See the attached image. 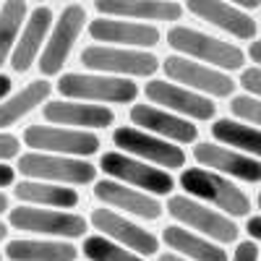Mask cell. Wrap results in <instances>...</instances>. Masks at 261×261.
<instances>
[{"label": "cell", "instance_id": "39", "mask_svg": "<svg viewBox=\"0 0 261 261\" xmlns=\"http://www.w3.org/2000/svg\"><path fill=\"white\" fill-rule=\"evenodd\" d=\"M6 209H8V196H6L3 191H0V214H3Z\"/></svg>", "mask_w": 261, "mask_h": 261}, {"label": "cell", "instance_id": "8", "mask_svg": "<svg viewBox=\"0 0 261 261\" xmlns=\"http://www.w3.org/2000/svg\"><path fill=\"white\" fill-rule=\"evenodd\" d=\"M84 24H86L84 6L73 3V6L63 8V13L55 21V27H53L45 47H42V53H39V60H37L39 71L45 76H55V73L63 71V65H65V60H68V55H71V50L76 45Z\"/></svg>", "mask_w": 261, "mask_h": 261}, {"label": "cell", "instance_id": "6", "mask_svg": "<svg viewBox=\"0 0 261 261\" xmlns=\"http://www.w3.org/2000/svg\"><path fill=\"white\" fill-rule=\"evenodd\" d=\"M24 144L39 154H58V157H92L99 151V139L92 130H73V128H55V125H29L24 130Z\"/></svg>", "mask_w": 261, "mask_h": 261}, {"label": "cell", "instance_id": "20", "mask_svg": "<svg viewBox=\"0 0 261 261\" xmlns=\"http://www.w3.org/2000/svg\"><path fill=\"white\" fill-rule=\"evenodd\" d=\"M45 120L58 125H73V130L86 128H107L113 125L115 113L105 105H86V102H47L45 105Z\"/></svg>", "mask_w": 261, "mask_h": 261}, {"label": "cell", "instance_id": "10", "mask_svg": "<svg viewBox=\"0 0 261 261\" xmlns=\"http://www.w3.org/2000/svg\"><path fill=\"white\" fill-rule=\"evenodd\" d=\"M8 222L16 230L53 235V238H84L86 220L73 212L39 209V206H16L8 212Z\"/></svg>", "mask_w": 261, "mask_h": 261}, {"label": "cell", "instance_id": "37", "mask_svg": "<svg viewBox=\"0 0 261 261\" xmlns=\"http://www.w3.org/2000/svg\"><path fill=\"white\" fill-rule=\"evenodd\" d=\"M248 55H251V60H253V63H258V60H261V45H258L256 39L251 42V50H248Z\"/></svg>", "mask_w": 261, "mask_h": 261}, {"label": "cell", "instance_id": "25", "mask_svg": "<svg viewBox=\"0 0 261 261\" xmlns=\"http://www.w3.org/2000/svg\"><path fill=\"white\" fill-rule=\"evenodd\" d=\"M16 199L27 206H55V209H73L79 204L76 188H63L55 183H39V180H21L16 188Z\"/></svg>", "mask_w": 261, "mask_h": 261}, {"label": "cell", "instance_id": "12", "mask_svg": "<svg viewBox=\"0 0 261 261\" xmlns=\"http://www.w3.org/2000/svg\"><path fill=\"white\" fill-rule=\"evenodd\" d=\"M162 68L167 73V79L172 81H178L186 84L183 89L193 92V94H212V97H230L232 89H235V84L227 73L222 71H214L209 68V65H201V63H193L188 58H180V55H170L165 63H162Z\"/></svg>", "mask_w": 261, "mask_h": 261}, {"label": "cell", "instance_id": "40", "mask_svg": "<svg viewBox=\"0 0 261 261\" xmlns=\"http://www.w3.org/2000/svg\"><path fill=\"white\" fill-rule=\"evenodd\" d=\"M6 235H8V227H6L3 222H0V241H3V238H6Z\"/></svg>", "mask_w": 261, "mask_h": 261}, {"label": "cell", "instance_id": "1", "mask_svg": "<svg viewBox=\"0 0 261 261\" xmlns=\"http://www.w3.org/2000/svg\"><path fill=\"white\" fill-rule=\"evenodd\" d=\"M180 186L186 188L188 196L204 199L209 204H214L220 209V214L225 217H246L251 212V199L238 188L235 183H230L227 178L217 175L212 170L204 167H188L180 172Z\"/></svg>", "mask_w": 261, "mask_h": 261}, {"label": "cell", "instance_id": "11", "mask_svg": "<svg viewBox=\"0 0 261 261\" xmlns=\"http://www.w3.org/2000/svg\"><path fill=\"white\" fill-rule=\"evenodd\" d=\"M167 212L175 217L178 222H183L191 230H199L206 238H214L220 243H232L238 238V227L230 217L220 214L217 209H209L206 204H199L188 199V196H170Z\"/></svg>", "mask_w": 261, "mask_h": 261}, {"label": "cell", "instance_id": "31", "mask_svg": "<svg viewBox=\"0 0 261 261\" xmlns=\"http://www.w3.org/2000/svg\"><path fill=\"white\" fill-rule=\"evenodd\" d=\"M241 86L248 92V97H256L258 99V92H261V71L258 65H251L241 73Z\"/></svg>", "mask_w": 261, "mask_h": 261}, {"label": "cell", "instance_id": "34", "mask_svg": "<svg viewBox=\"0 0 261 261\" xmlns=\"http://www.w3.org/2000/svg\"><path fill=\"white\" fill-rule=\"evenodd\" d=\"M246 230H248V235H251V243H256L258 238H261V217H258V214H253L251 220H248Z\"/></svg>", "mask_w": 261, "mask_h": 261}, {"label": "cell", "instance_id": "28", "mask_svg": "<svg viewBox=\"0 0 261 261\" xmlns=\"http://www.w3.org/2000/svg\"><path fill=\"white\" fill-rule=\"evenodd\" d=\"M27 16H29V6L24 0H8V3L0 6V65L11 58Z\"/></svg>", "mask_w": 261, "mask_h": 261}, {"label": "cell", "instance_id": "5", "mask_svg": "<svg viewBox=\"0 0 261 261\" xmlns=\"http://www.w3.org/2000/svg\"><path fill=\"white\" fill-rule=\"evenodd\" d=\"M21 175L39 183H55V186H84L97 178V167L86 160H73V157H58V154H39L29 151L21 154L18 165Z\"/></svg>", "mask_w": 261, "mask_h": 261}, {"label": "cell", "instance_id": "16", "mask_svg": "<svg viewBox=\"0 0 261 261\" xmlns=\"http://www.w3.org/2000/svg\"><path fill=\"white\" fill-rule=\"evenodd\" d=\"M89 34L97 42H110V47H125V50H144L160 45V29L151 24H139V21H123V18H97L89 24Z\"/></svg>", "mask_w": 261, "mask_h": 261}, {"label": "cell", "instance_id": "23", "mask_svg": "<svg viewBox=\"0 0 261 261\" xmlns=\"http://www.w3.org/2000/svg\"><path fill=\"white\" fill-rule=\"evenodd\" d=\"M162 238L172 251H178V256H183L188 261H227V253L220 246L209 243L206 238L196 235V232H191L180 225L165 227Z\"/></svg>", "mask_w": 261, "mask_h": 261}, {"label": "cell", "instance_id": "33", "mask_svg": "<svg viewBox=\"0 0 261 261\" xmlns=\"http://www.w3.org/2000/svg\"><path fill=\"white\" fill-rule=\"evenodd\" d=\"M232 261H258V246L251 243V241L238 243V248L232 253Z\"/></svg>", "mask_w": 261, "mask_h": 261}, {"label": "cell", "instance_id": "7", "mask_svg": "<svg viewBox=\"0 0 261 261\" xmlns=\"http://www.w3.org/2000/svg\"><path fill=\"white\" fill-rule=\"evenodd\" d=\"M99 167L105 170V175L115 178L118 183L123 186H134L136 191L144 188L146 196L154 193V196H167L172 191V178L167 170H160V167H151L141 160H134L128 154H120V151H105L102 160H99Z\"/></svg>", "mask_w": 261, "mask_h": 261}, {"label": "cell", "instance_id": "9", "mask_svg": "<svg viewBox=\"0 0 261 261\" xmlns=\"http://www.w3.org/2000/svg\"><path fill=\"white\" fill-rule=\"evenodd\" d=\"M113 141H115V146H120V154L141 160L146 165L154 162L160 170L162 167L175 170V167H183L186 165V151L180 146L170 144L165 139H157V136H151V134H144V130H139L134 125L115 128Z\"/></svg>", "mask_w": 261, "mask_h": 261}, {"label": "cell", "instance_id": "17", "mask_svg": "<svg viewBox=\"0 0 261 261\" xmlns=\"http://www.w3.org/2000/svg\"><path fill=\"white\" fill-rule=\"evenodd\" d=\"M193 157L204 170L209 167L217 175H232L238 180H246V183H258L261 180V165L256 157L241 154V151H232L225 146H217V144H196L193 146Z\"/></svg>", "mask_w": 261, "mask_h": 261}, {"label": "cell", "instance_id": "3", "mask_svg": "<svg viewBox=\"0 0 261 261\" xmlns=\"http://www.w3.org/2000/svg\"><path fill=\"white\" fill-rule=\"evenodd\" d=\"M58 92L68 99L125 105L136 99L139 86L130 79L99 76V73H63L58 81Z\"/></svg>", "mask_w": 261, "mask_h": 261}, {"label": "cell", "instance_id": "13", "mask_svg": "<svg viewBox=\"0 0 261 261\" xmlns=\"http://www.w3.org/2000/svg\"><path fill=\"white\" fill-rule=\"evenodd\" d=\"M144 94H146L149 102L162 105L160 110H165L170 115H178V118L186 115V120L188 118H193V120H209L217 113V107H214V102L209 97L193 94V92L183 89V86H178V84H167V81H160V79L149 81Z\"/></svg>", "mask_w": 261, "mask_h": 261}, {"label": "cell", "instance_id": "21", "mask_svg": "<svg viewBox=\"0 0 261 261\" xmlns=\"http://www.w3.org/2000/svg\"><path fill=\"white\" fill-rule=\"evenodd\" d=\"M186 8L193 13V16H199L201 21H209V24H214L217 29H222L238 39H251L256 37V21L243 13V11H238L227 3H214V0H188Z\"/></svg>", "mask_w": 261, "mask_h": 261}, {"label": "cell", "instance_id": "35", "mask_svg": "<svg viewBox=\"0 0 261 261\" xmlns=\"http://www.w3.org/2000/svg\"><path fill=\"white\" fill-rule=\"evenodd\" d=\"M16 180V170L13 167H8V165H3L0 162V188H6V186H11Z\"/></svg>", "mask_w": 261, "mask_h": 261}, {"label": "cell", "instance_id": "27", "mask_svg": "<svg viewBox=\"0 0 261 261\" xmlns=\"http://www.w3.org/2000/svg\"><path fill=\"white\" fill-rule=\"evenodd\" d=\"M212 136L220 141V144L232 146V151L238 149L241 154H248V157H256L258 151H261V134H258V128L243 125V123L230 120V118L214 120Z\"/></svg>", "mask_w": 261, "mask_h": 261}, {"label": "cell", "instance_id": "2", "mask_svg": "<svg viewBox=\"0 0 261 261\" xmlns=\"http://www.w3.org/2000/svg\"><path fill=\"white\" fill-rule=\"evenodd\" d=\"M167 45L172 50L183 53L188 60H204L209 65H214V71L220 68L225 71H238L241 65L246 63V55L238 45H230V42H222L217 37H209L204 32H196L188 27H175L167 32Z\"/></svg>", "mask_w": 261, "mask_h": 261}, {"label": "cell", "instance_id": "32", "mask_svg": "<svg viewBox=\"0 0 261 261\" xmlns=\"http://www.w3.org/2000/svg\"><path fill=\"white\" fill-rule=\"evenodd\" d=\"M18 151H21V141L13 134H3V130H0V162L18 157Z\"/></svg>", "mask_w": 261, "mask_h": 261}, {"label": "cell", "instance_id": "18", "mask_svg": "<svg viewBox=\"0 0 261 261\" xmlns=\"http://www.w3.org/2000/svg\"><path fill=\"white\" fill-rule=\"evenodd\" d=\"M53 29V8L50 6H37L27 16L24 27H21V37L16 39L13 53H11V65L16 73H27L32 68V63H37L42 53V42L47 39Z\"/></svg>", "mask_w": 261, "mask_h": 261}, {"label": "cell", "instance_id": "19", "mask_svg": "<svg viewBox=\"0 0 261 261\" xmlns=\"http://www.w3.org/2000/svg\"><path fill=\"white\" fill-rule=\"evenodd\" d=\"M102 18H141V21H178L183 6L175 0H97Z\"/></svg>", "mask_w": 261, "mask_h": 261}, {"label": "cell", "instance_id": "14", "mask_svg": "<svg viewBox=\"0 0 261 261\" xmlns=\"http://www.w3.org/2000/svg\"><path fill=\"white\" fill-rule=\"evenodd\" d=\"M92 225L102 232V238L128 248L136 256H151V253L160 251V241L149 230H141L139 225L128 222L125 217L115 214L113 209H94L92 212Z\"/></svg>", "mask_w": 261, "mask_h": 261}, {"label": "cell", "instance_id": "36", "mask_svg": "<svg viewBox=\"0 0 261 261\" xmlns=\"http://www.w3.org/2000/svg\"><path fill=\"white\" fill-rule=\"evenodd\" d=\"M8 92H11V79L0 73V102H3V99L8 97Z\"/></svg>", "mask_w": 261, "mask_h": 261}, {"label": "cell", "instance_id": "26", "mask_svg": "<svg viewBox=\"0 0 261 261\" xmlns=\"http://www.w3.org/2000/svg\"><path fill=\"white\" fill-rule=\"evenodd\" d=\"M53 92L50 81H32L27 84L21 92H16L11 99L0 102V128H8L13 123H18L24 115H29L32 110H37V105H42Z\"/></svg>", "mask_w": 261, "mask_h": 261}, {"label": "cell", "instance_id": "29", "mask_svg": "<svg viewBox=\"0 0 261 261\" xmlns=\"http://www.w3.org/2000/svg\"><path fill=\"white\" fill-rule=\"evenodd\" d=\"M81 251H84V256L89 261H146L144 256L130 253L128 248H123V246H118L113 241H107V238H102V235L86 238Z\"/></svg>", "mask_w": 261, "mask_h": 261}, {"label": "cell", "instance_id": "30", "mask_svg": "<svg viewBox=\"0 0 261 261\" xmlns=\"http://www.w3.org/2000/svg\"><path fill=\"white\" fill-rule=\"evenodd\" d=\"M230 110H232L238 118H241V120L251 123V128H256V125H258V120H261V107H258V99H256V97H248V94L232 97Z\"/></svg>", "mask_w": 261, "mask_h": 261}, {"label": "cell", "instance_id": "38", "mask_svg": "<svg viewBox=\"0 0 261 261\" xmlns=\"http://www.w3.org/2000/svg\"><path fill=\"white\" fill-rule=\"evenodd\" d=\"M157 261H188V258H183V256H178V253H162Z\"/></svg>", "mask_w": 261, "mask_h": 261}, {"label": "cell", "instance_id": "24", "mask_svg": "<svg viewBox=\"0 0 261 261\" xmlns=\"http://www.w3.org/2000/svg\"><path fill=\"white\" fill-rule=\"evenodd\" d=\"M11 261H76L79 248L65 241H27L18 238L6 246Z\"/></svg>", "mask_w": 261, "mask_h": 261}, {"label": "cell", "instance_id": "22", "mask_svg": "<svg viewBox=\"0 0 261 261\" xmlns=\"http://www.w3.org/2000/svg\"><path fill=\"white\" fill-rule=\"evenodd\" d=\"M94 196L102 204L115 206V209H125L128 214H136L141 220H160L162 217V204L157 199L146 196L144 191L128 188L118 180H99L94 186Z\"/></svg>", "mask_w": 261, "mask_h": 261}, {"label": "cell", "instance_id": "15", "mask_svg": "<svg viewBox=\"0 0 261 261\" xmlns=\"http://www.w3.org/2000/svg\"><path fill=\"white\" fill-rule=\"evenodd\" d=\"M130 120H134V128L144 130V134H151L157 139H165L170 144H191L199 136V128H196L191 120L170 115L165 110L154 105H134L130 107Z\"/></svg>", "mask_w": 261, "mask_h": 261}, {"label": "cell", "instance_id": "4", "mask_svg": "<svg viewBox=\"0 0 261 261\" xmlns=\"http://www.w3.org/2000/svg\"><path fill=\"white\" fill-rule=\"evenodd\" d=\"M84 68H89L99 76H151L157 73L160 60L146 50H125V47H110V45H92L81 53Z\"/></svg>", "mask_w": 261, "mask_h": 261}]
</instances>
